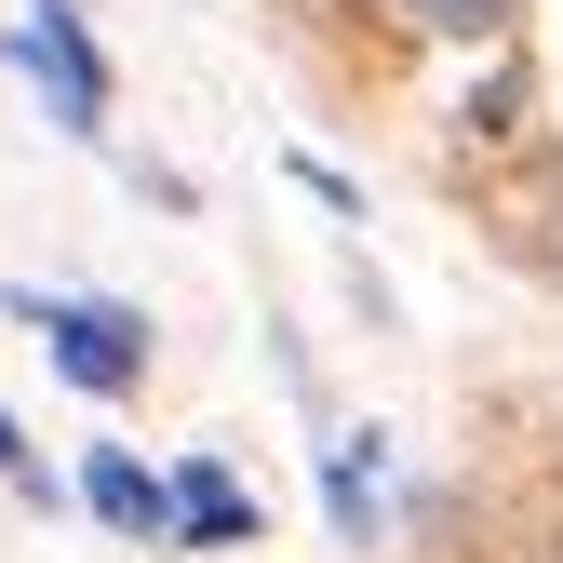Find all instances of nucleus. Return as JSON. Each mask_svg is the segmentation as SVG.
<instances>
[{"label":"nucleus","instance_id":"f257e3e1","mask_svg":"<svg viewBox=\"0 0 563 563\" xmlns=\"http://www.w3.org/2000/svg\"><path fill=\"white\" fill-rule=\"evenodd\" d=\"M27 322H41V349L67 363V389H95V402H121L134 376H148V322L108 309V296H27Z\"/></svg>","mask_w":563,"mask_h":563},{"label":"nucleus","instance_id":"f03ea898","mask_svg":"<svg viewBox=\"0 0 563 563\" xmlns=\"http://www.w3.org/2000/svg\"><path fill=\"white\" fill-rule=\"evenodd\" d=\"M14 67L67 108V134H108V54L81 41V14L67 0H41V14H14Z\"/></svg>","mask_w":563,"mask_h":563},{"label":"nucleus","instance_id":"7ed1b4c3","mask_svg":"<svg viewBox=\"0 0 563 563\" xmlns=\"http://www.w3.org/2000/svg\"><path fill=\"white\" fill-rule=\"evenodd\" d=\"M162 497H175V537H188V550H255V497H242L216 456H188Z\"/></svg>","mask_w":563,"mask_h":563},{"label":"nucleus","instance_id":"20e7f679","mask_svg":"<svg viewBox=\"0 0 563 563\" xmlns=\"http://www.w3.org/2000/svg\"><path fill=\"white\" fill-rule=\"evenodd\" d=\"M81 497H95V523H121V537H175V497H162V470H148V456H121V443H95Z\"/></svg>","mask_w":563,"mask_h":563},{"label":"nucleus","instance_id":"39448f33","mask_svg":"<svg viewBox=\"0 0 563 563\" xmlns=\"http://www.w3.org/2000/svg\"><path fill=\"white\" fill-rule=\"evenodd\" d=\"M416 27H443V41H483V27H510V0H402Z\"/></svg>","mask_w":563,"mask_h":563},{"label":"nucleus","instance_id":"423d86ee","mask_svg":"<svg viewBox=\"0 0 563 563\" xmlns=\"http://www.w3.org/2000/svg\"><path fill=\"white\" fill-rule=\"evenodd\" d=\"M322 497H335L349 537H363V523H376V456H335V470H322Z\"/></svg>","mask_w":563,"mask_h":563},{"label":"nucleus","instance_id":"0eeeda50","mask_svg":"<svg viewBox=\"0 0 563 563\" xmlns=\"http://www.w3.org/2000/svg\"><path fill=\"white\" fill-rule=\"evenodd\" d=\"M0 483H27V443H14V416H0Z\"/></svg>","mask_w":563,"mask_h":563}]
</instances>
